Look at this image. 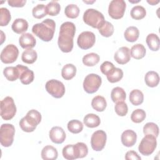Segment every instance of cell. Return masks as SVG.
<instances>
[{
    "label": "cell",
    "mask_w": 160,
    "mask_h": 160,
    "mask_svg": "<svg viewBox=\"0 0 160 160\" xmlns=\"http://www.w3.org/2000/svg\"><path fill=\"white\" fill-rule=\"evenodd\" d=\"M141 159V158L134 151H129L125 155V159L126 160H140Z\"/></svg>",
    "instance_id": "cell-47"
},
{
    "label": "cell",
    "mask_w": 160,
    "mask_h": 160,
    "mask_svg": "<svg viewBox=\"0 0 160 160\" xmlns=\"http://www.w3.org/2000/svg\"><path fill=\"white\" fill-rule=\"evenodd\" d=\"M98 30L99 33L102 36L108 38L112 35L114 32V26L111 22L105 21L104 22L98 29Z\"/></svg>",
    "instance_id": "cell-35"
},
{
    "label": "cell",
    "mask_w": 160,
    "mask_h": 160,
    "mask_svg": "<svg viewBox=\"0 0 160 160\" xmlns=\"http://www.w3.org/2000/svg\"><path fill=\"white\" fill-rule=\"evenodd\" d=\"M74 145V149L76 158H82L86 157L88 153V148L84 142H79Z\"/></svg>",
    "instance_id": "cell-36"
},
{
    "label": "cell",
    "mask_w": 160,
    "mask_h": 160,
    "mask_svg": "<svg viewBox=\"0 0 160 160\" xmlns=\"http://www.w3.org/2000/svg\"><path fill=\"white\" fill-rule=\"evenodd\" d=\"M102 83L101 78L94 73L89 74L86 76L83 82V88L89 94L96 92Z\"/></svg>",
    "instance_id": "cell-8"
},
{
    "label": "cell",
    "mask_w": 160,
    "mask_h": 160,
    "mask_svg": "<svg viewBox=\"0 0 160 160\" xmlns=\"http://www.w3.org/2000/svg\"><path fill=\"white\" fill-rule=\"evenodd\" d=\"M11 28L14 32L17 34H21L28 30V22L24 19L17 18L12 22Z\"/></svg>",
    "instance_id": "cell-19"
},
{
    "label": "cell",
    "mask_w": 160,
    "mask_h": 160,
    "mask_svg": "<svg viewBox=\"0 0 160 160\" xmlns=\"http://www.w3.org/2000/svg\"><path fill=\"white\" fill-rule=\"evenodd\" d=\"M32 14L33 17L36 19H41L44 18L48 14L46 6L42 4H38L34 8H33L32 10Z\"/></svg>",
    "instance_id": "cell-41"
},
{
    "label": "cell",
    "mask_w": 160,
    "mask_h": 160,
    "mask_svg": "<svg viewBox=\"0 0 160 160\" xmlns=\"http://www.w3.org/2000/svg\"><path fill=\"white\" fill-rule=\"evenodd\" d=\"M0 26H6L11 21V16L9 11L6 8H0Z\"/></svg>",
    "instance_id": "cell-43"
},
{
    "label": "cell",
    "mask_w": 160,
    "mask_h": 160,
    "mask_svg": "<svg viewBox=\"0 0 160 160\" xmlns=\"http://www.w3.org/2000/svg\"><path fill=\"white\" fill-rule=\"evenodd\" d=\"M79 8L77 5L71 4L68 5L65 8L64 13L68 18L71 19H74L79 16Z\"/></svg>",
    "instance_id": "cell-39"
},
{
    "label": "cell",
    "mask_w": 160,
    "mask_h": 160,
    "mask_svg": "<svg viewBox=\"0 0 160 160\" xmlns=\"http://www.w3.org/2000/svg\"><path fill=\"white\" fill-rule=\"evenodd\" d=\"M47 12L49 15L51 16H54L58 15L61 10L60 4L57 1H51L46 6Z\"/></svg>",
    "instance_id": "cell-42"
},
{
    "label": "cell",
    "mask_w": 160,
    "mask_h": 160,
    "mask_svg": "<svg viewBox=\"0 0 160 160\" xmlns=\"http://www.w3.org/2000/svg\"><path fill=\"white\" fill-rule=\"evenodd\" d=\"M157 146L156 138L151 134H146L142 139L138 150L144 156H149L155 150Z\"/></svg>",
    "instance_id": "cell-7"
},
{
    "label": "cell",
    "mask_w": 160,
    "mask_h": 160,
    "mask_svg": "<svg viewBox=\"0 0 160 160\" xmlns=\"http://www.w3.org/2000/svg\"><path fill=\"white\" fill-rule=\"evenodd\" d=\"M19 55V50L14 44L7 45L1 51V60L3 63L10 64L16 61Z\"/></svg>",
    "instance_id": "cell-11"
},
{
    "label": "cell",
    "mask_w": 160,
    "mask_h": 160,
    "mask_svg": "<svg viewBox=\"0 0 160 160\" xmlns=\"http://www.w3.org/2000/svg\"><path fill=\"white\" fill-rule=\"evenodd\" d=\"M147 2L151 5H156V4H158L159 2V1H147Z\"/></svg>",
    "instance_id": "cell-49"
},
{
    "label": "cell",
    "mask_w": 160,
    "mask_h": 160,
    "mask_svg": "<svg viewBox=\"0 0 160 160\" xmlns=\"http://www.w3.org/2000/svg\"><path fill=\"white\" fill-rule=\"evenodd\" d=\"M76 74V68L72 64H67L62 68L61 75L65 80H70L72 79Z\"/></svg>",
    "instance_id": "cell-25"
},
{
    "label": "cell",
    "mask_w": 160,
    "mask_h": 160,
    "mask_svg": "<svg viewBox=\"0 0 160 160\" xmlns=\"http://www.w3.org/2000/svg\"><path fill=\"white\" fill-rule=\"evenodd\" d=\"M56 23L51 19H46L40 23L34 24L32 28V32L42 41L48 42L54 36Z\"/></svg>",
    "instance_id": "cell-2"
},
{
    "label": "cell",
    "mask_w": 160,
    "mask_h": 160,
    "mask_svg": "<svg viewBox=\"0 0 160 160\" xmlns=\"http://www.w3.org/2000/svg\"><path fill=\"white\" fill-rule=\"evenodd\" d=\"M99 55L94 52H91L86 54L82 58V62L86 66H94L99 61Z\"/></svg>",
    "instance_id": "cell-32"
},
{
    "label": "cell",
    "mask_w": 160,
    "mask_h": 160,
    "mask_svg": "<svg viewBox=\"0 0 160 160\" xmlns=\"http://www.w3.org/2000/svg\"><path fill=\"white\" fill-rule=\"evenodd\" d=\"M143 133L145 135L151 134L157 138L159 135V128L154 122H147L143 127Z\"/></svg>",
    "instance_id": "cell-38"
},
{
    "label": "cell",
    "mask_w": 160,
    "mask_h": 160,
    "mask_svg": "<svg viewBox=\"0 0 160 160\" xmlns=\"http://www.w3.org/2000/svg\"><path fill=\"white\" fill-rule=\"evenodd\" d=\"M114 68L115 67L112 62L109 61H104L101 64L100 70L102 74L107 76Z\"/></svg>",
    "instance_id": "cell-46"
},
{
    "label": "cell",
    "mask_w": 160,
    "mask_h": 160,
    "mask_svg": "<svg viewBox=\"0 0 160 160\" xmlns=\"http://www.w3.org/2000/svg\"><path fill=\"white\" fill-rule=\"evenodd\" d=\"M107 139L106 133L102 130L95 131L91 138V145L93 150L100 151L103 149Z\"/></svg>",
    "instance_id": "cell-12"
},
{
    "label": "cell",
    "mask_w": 160,
    "mask_h": 160,
    "mask_svg": "<svg viewBox=\"0 0 160 160\" xmlns=\"http://www.w3.org/2000/svg\"><path fill=\"white\" fill-rule=\"evenodd\" d=\"M76 33V26L73 22H64L61 27L58 40V46L63 52H69L73 48V38Z\"/></svg>",
    "instance_id": "cell-1"
},
{
    "label": "cell",
    "mask_w": 160,
    "mask_h": 160,
    "mask_svg": "<svg viewBox=\"0 0 160 160\" xmlns=\"http://www.w3.org/2000/svg\"><path fill=\"white\" fill-rule=\"evenodd\" d=\"M26 2V0H9L8 1V4L11 7L22 8Z\"/></svg>",
    "instance_id": "cell-48"
},
{
    "label": "cell",
    "mask_w": 160,
    "mask_h": 160,
    "mask_svg": "<svg viewBox=\"0 0 160 160\" xmlns=\"http://www.w3.org/2000/svg\"><path fill=\"white\" fill-rule=\"evenodd\" d=\"M144 81L148 86L151 88L156 87L159 82V74L153 71H148L145 75Z\"/></svg>",
    "instance_id": "cell-21"
},
{
    "label": "cell",
    "mask_w": 160,
    "mask_h": 160,
    "mask_svg": "<svg viewBox=\"0 0 160 160\" xmlns=\"http://www.w3.org/2000/svg\"><path fill=\"white\" fill-rule=\"evenodd\" d=\"M114 109L116 113L119 116H124L127 114L128 112V108L127 104L124 101L116 102L114 106Z\"/></svg>",
    "instance_id": "cell-45"
},
{
    "label": "cell",
    "mask_w": 160,
    "mask_h": 160,
    "mask_svg": "<svg viewBox=\"0 0 160 160\" xmlns=\"http://www.w3.org/2000/svg\"><path fill=\"white\" fill-rule=\"evenodd\" d=\"M129 101L134 106L141 104L144 101L143 93L139 89L132 90L129 94Z\"/></svg>",
    "instance_id": "cell-31"
},
{
    "label": "cell",
    "mask_w": 160,
    "mask_h": 160,
    "mask_svg": "<svg viewBox=\"0 0 160 160\" xmlns=\"http://www.w3.org/2000/svg\"><path fill=\"white\" fill-rule=\"evenodd\" d=\"M47 92L55 98H62L65 93V87L63 83L56 79L48 81L45 85Z\"/></svg>",
    "instance_id": "cell-10"
},
{
    "label": "cell",
    "mask_w": 160,
    "mask_h": 160,
    "mask_svg": "<svg viewBox=\"0 0 160 160\" xmlns=\"http://www.w3.org/2000/svg\"><path fill=\"white\" fill-rule=\"evenodd\" d=\"M122 144L126 147H131L134 146L137 140L136 133L131 129L125 130L121 136Z\"/></svg>",
    "instance_id": "cell-17"
},
{
    "label": "cell",
    "mask_w": 160,
    "mask_h": 160,
    "mask_svg": "<svg viewBox=\"0 0 160 160\" xmlns=\"http://www.w3.org/2000/svg\"><path fill=\"white\" fill-rule=\"evenodd\" d=\"M111 98L114 102H122L126 99V94L125 91L120 87L113 88L111 92Z\"/></svg>",
    "instance_id": "cell-26"
},
{
    "label": "cell",
    "mask_w": 160,
    "mask_h": 160,
    "mask_svg": "<svg viewBox=\"0 0 160 160\" xmlns=\"http://www.w3.org/2000/svg\"><path fill=\"white\" fill-rule=\"evenodd\" d=\"M146 112L142 109H137L134 110L131 116V119L135 123H140L146 118Z\"/></svg>",
    "instance_id": "cell-44"
},
{
    "label": "cell",
    "mask_w": 160,
    "mask_h": 160,
    "mask_svg": "<svg viewBox=\"0 0 160 160\" xmlns=\"http://www.w3.org/2000/svg\"><path fill=\"white\" fill-rule=\"evenodd\" d=\"M126 8V4L124 0H112L109 5V15L114 19H121L124 16Z\"/></svg>",
    "instance_id": "cell-9"
},
{
    "label": "cell",
    "mask_w": 160,
    "mask_h": 160,
    "mask_svg": "<svg viewBox=\"0 0 160 160\" xmlns=\"http://www.w3.org/2000/svg\"><path fill=\"white\" fill-rule=\"evenodd\" d=\"M68 129L73 134H78L82 131L83 129V124L79 120L72 119L68 122Z\"/></svg>",
    "instance_id": "cell-37"
},
{
    "label": "cell",
    "mask_w": 160,
    "mask_h": 160,
    "mask_svg": "<svg viewBox=\"0 0 160 160\" xmlns=\"http://www.w3.org/2000/svg\"><path fill=\"white\" fill-rule=\"evenodd\" d=\"M62 153L63 157L66 159L72 160L77 159L74 144H68L64 146L62 149Z\"/></svg>",
    "instance_id": "cell-40"
},
{
    "label": "cell",
    "mask_w": 160,
    "mask_h": 160,
    "mask_svg": "<svg viewBox=\"0 0 160 160\" xmlns=\"http://www.w3.org/2000/svg\"><path fill=\"white\" fill-rule=\"evenodd\" d=\"M96 41L95 34L91 31H83L78 37L77 44L82 49L92 48Z\"/></svg>",
    "instance_id": "cell-13"
},
{
    "label": "cell",
    "mask_w": 160,
    "mask_h": 160,
    "mask_svg": "<svg viewBox=\"0 0 160 160\" xmlns=\"http://www.w3.org/2000/svg\"><path fill=\"white\" fill-rule=\"evenodd\" d=\"M91 106L96 111L102 112L105 110L107 106V102L103 96H97L92 99L91 101Z\"/></svg>",
    "instance_id": "cell-27"
},
{
    "label": "cell",
    "mask_w": 160,
    "mask_h": 160,
    "mask_svg": "<svg viewBox=\"0 0 160 160\" xmlns=\"http://www.w3.org/2000/svg\"><path fill=\"white\" fill-rule=\"evenodd\" d=\"M41 121V113L35 109L29 111L19 121V126L23 131L31 132L35 130Z\"/></svg>",
    "instance_id": "cell-3"
},
{
    "label": "cell",
    "mask_w": 160,
    "mask_h": 160,
    "mask_svg": "<svg viewBox=\"0 0 160 160\" xmlns=\"http://www.w3.org/2000/svg\"><path fill=\"white\" fill-rule=\"evenodd\" d=\"M114 60L119 64H125L131 60L130 49L126 46L119 48L114 55Z\"/></svg>",
    "instance_id": "cell-15"
},
{
    "label": "cell",
    "mask_w": 160,
    "mask_h": 160,
    "mask_svg": "<svg viewBox=\"0 0 160 160\" xmlns=\"http://www.w3.org/2000/svg\"><path fill=\"white\" fill-rule=\"evenodd\" d=\"M15 128L11 124H2L0 128V142L4 147H9L14 141Z\"/></svg>",
    "instance_id": "cell-6"
},
{
    "label": "cell",
    "mask_w": 160,
    "mask_h": 160,
    "mask_svg": "<svg viewBox=\"0 0 160 160\" xmlns=\"http://www.w3.org/2000/svg\"><path fill=\"white\" fill-rule=\"evenodd\" d=\"M82 18L86 24L97 29H99L105 21L103 14L98 10L92 8L88 9L84 12Z\"/></svg>",
    "instance_id": "cell-4"
},
{
    "label": "cell",
    "mask_w": 160,
    "mask_h": 160,
    "mask_svg": "<svg viewBox=\"0 0 160 160\" xmlns=\"http://www.w3.org/2000/svg\"><path fill=\"white\" fill-rule=\"evenodd\" d=\"M38 58L37 52L35 50L32 49H28L25 50L21 56V59L22 62L26 64H32L34 63Z\"/></svg>",
    "instance_id": "cell-29"
},
{
    "label": "cell",
    "mask_w": 160,
    "mask_h": 160,
    "mask_svg": "<svg viewBox=\"0 0 160 160\" xmlns=\"http://www.w3.org/2000/svg\"><path fill=\"white\" fill-rule=\"evenodd\" d=\"M19 45L23 49H32L36 44L34 37L30 33H23L19 39Z\"/></svg>",
    "instance_id": "cell-18"
},
{
    "label": "cell",
    "mask_w": 160,
    "mask_h": 160,
    "mask_svg": "<svg viewBox=\"0 0 160 160\" xmlns=\"http://www.w3.org/2000/svg\"><path fill=\"white\" fill-rule=\"evenodd\" d=\"M16 113V107L13 99L7 96L1 101V116L6 121L11 120Z\"/></svg>",
    "instance_id": "cell-5"
},
{
    "label": "cell",
    "mask_w": 160,
    "mask_h": 160,
    "mask_svg": "<svg viewBox=\"0 0 160 160\" xmlns=\"http://www.w3.org/2000/svg\"><path fill=\"white\" fill-rule=\"evenodd\" d=\"M146 48L141 44H136L132 46L130 51L131 56L136 59H140L144 58L146 55Z\"/></svg>",
    "instance_id": "cell-24"
},
{
    "label": "cell",
    "mask_w": 160,
    "mask_h": 160,
    "mask_svg": "<svg viewBox=\"0 0 160 160\" xmlns=\"http://www.w3.org/2000/svg\"><path fill=\"white\" fill-rule=\"evenodd\" d=\"M58 156V151L52 146H46L42 149L41 158L44 160H54L57 159Z\"/></svg>",
    "instance_id": "cell-20"
},
{
    "label": "cell",
    "mask_w": 160,
    "mask_h": 160,
    "mask_svg": "<svg viewBox=\"0 0 160 160\" xmlns=\"http://www.w3.org/2000/svg\"><path fill=\"white\" fill-rule=\"evenodd\" d=\"M3 74L5 78L9 81H14L19 77V72L16 66L5 68L3 70Z\"/></svg>",
    "instance_id": "cell-30"
},
{
    "label": "cell",
    "mask_w": 160,
    "mask_h": 160,
    "mask_svg": "<svg viewBox=\"0 0 160 160\" xmlns=\"http://www.w3.org/2000/svg\"><path fill=\"white\" fill-rule=\"evenodd\" d=\"M49 138L54 143L61 144L66 139V133L62 128L54 126L49 131Z\"/></svg>",
    "instance_id": "cell-16"
},
{
    "label": "cell",
    "mask_w": 160,
    "mask_h": 160,
    "mask_svg": "<svg viewBox=\"0 0 160 160\" xmlns=\"http://www.w3.org/2000/svg\"><path fill=\"white\" fill-rule=\"evenodd\" d=\"M139 29L135 26H129L124 31V36L125 39L128 42H135L139 38Z\"/></svg>",
    "instance_id": "cell-23"
},
{
    "label": "cell",
    "mask_w": 160,
    "mask_h": 160,
    "mask_svg": "<svg viewBox=\"0 0 160 160\" xmlns=\"http://www.w3.org/2000/svg\"><path fill=\"white\" fill-rule=\"evenodd\" d=\"M83 122L87 127L94 128L98 127L100 124L101 120L98 115L93 113H89L84 116Z\"/></svg>",
    "instance_id": "cell-22"
},
{
    "label": "cell",
    "mask_w": 160,
    "mask_h": 160,
    "mask_svg": "<svg viewBox=\"0 0 160 160\" xmlns=\"http://www.w3.org/2000/svg\"><path fill=\"white\" fill-rule=\"evenodd\" d=\"M109 82L114 83L119 81L123 77V72L121 69L114 68L107 76Z\"/></svg>",
    "instance_id": "cell-34"
},
{
    "label": "cell",
    "mask_w": 160,
    "mask_h": 160,
    "mask_svg": "<svg viewBox=\"0 0 160 160\" xmlns=\"http://www.w3.org/2000/svg\"><path fill=\"white\" fill-rule=\"evenodd\" d=\"M149 48L152 51H157L159 49V38L154 33L149 34L146 39Z\"/></svg>",
    "instance_id": "cell-28"
},
{
    "label": "cell",
    "mask_w": 160,
    "mask_h": 160,
    "mask_svg": "<svg viewBox=\"0 0 160 160\" xmlns=\"http://www.w3.org/2000/svg\"><path fill=\"white\" fill-rule=\"evenodd\" d=\"M19 72L20 79L22 84L27 85L31 83L34 78V74L32 71L30 70L27 66H22L21 64H18L16 66Z\"/></svg>",
    "instance_id": "cell-14"
},
{
    "label": "cell",
    "mask_w": 160,
    "mask_h": 160,
    "mask_svg": "<svg viewBox=\"0 0 160 160\" xmlns=\"http://www.w3.org/2000/svg\"><path fill=\"white\" fill-rule=\"evenodd\" d=\"M130 14L132 19L136 20H140L146 16V11L144 7L138 5L134 6L131 9Z\"/></svg>",
    "instance_id": "cell-33"
}]
</instances>
